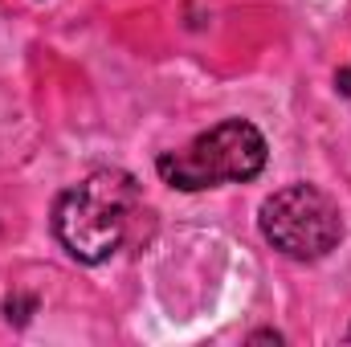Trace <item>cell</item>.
I'll list each match as a JSON object with an SVG mask.
<instances>
[{
	"label": "cell",
	"mask_w": 351,
	"mask_h": 347,
	"mask_svg": "<svg viewBox=\"0 0 351 347\" xmlns=\"http://www.w3.org/2000/svg\"><path fill=\"white\" fill-rule=\"evenodd\" d=\"M335 86L343 90V94H351V70H339V74H335Z\"/></svg>",
	"instance_id": "obj_5"
},
{
	"label": "cell",
	"mask_w": 351,
	"mask_h": 347,
	"mask_svg": "<svg viewBox=\"0 0 351 347\" xmlns=\"http://www.w3.org/2000/svg\"><path fill=\"white\" fill-rule=\"evenodd\" d=\"M37 311V298H29V294H12L8 302H4V315H8V323H29V315Z\"/></svg>",
	"instance_id": "obj_4"
},
{
	"label": "cell",
	"mask_w": 351,
	"mask_h": 347,
	"mask_svg": "<svg viewBox=\"0 0 351 347\" xmlns=\"http://www.w3.org/2000/svg\"><path fill=\"white\" fill-rule=\"evenodd\" d=\"M139 208V184L135 176L119 168H102L74 184L53 204V233L66 246V254L86 265L106 261L127 237L131 213Z\"/></svg>",
	"instance_id": "obj_1"
},
{
	"label": "cell",
	"mask_w": 351,
	"mask_h": 347,
	"mask_svg": "<svg viewBox=\"0 0 351 347\" xmlns=\"http://www.w3.org/2000/svg\"><path fill=\"white\" fill-rule=\"evenodd\" d=\"M265 135L245 123V119H225L213 131L196 135L188 147L164 152L156 160V172L164 184H172L180 192H200V188H217V184H245L265 168Z\"/></svg>",
	"instance_id": "obj_2"
},
{
	"label": "cell",
	"mask_w": 351,
	"mask_h": 347,
	"mask_svg": "<svg viewBox=\"0 0 351 347\" xmlns=\"http://www.w3.org/2000/svg\"><path fill=\"white\" fill-rule=\"evenodd\" d=\"M262 237L286 258L319 261L343 241L339 204L315 184H290L262 204Z\"/></svg>",
	"instance_id": "obj_3"
}]
</instances>
